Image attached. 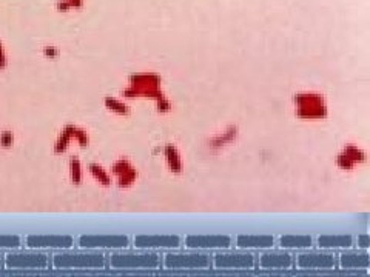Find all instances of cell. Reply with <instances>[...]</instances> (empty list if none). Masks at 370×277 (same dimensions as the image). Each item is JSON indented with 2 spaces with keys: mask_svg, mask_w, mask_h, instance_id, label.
<instances>
[{
  "mask_svg": "<svg viewBox=\"0 0 370 277\" xmlns=\"http://www.w3.org/2000/svg\"><path fill=\"white\" fill-rule=\"evenodd\" d=\"M73 142V133H71V123L67 125L65 128L62 129V133L59 134L56 143H54V153L56 154H63Z\"/></svg>",
  "mask_w": 370,
  "mask_h": 277,
  "instance_id": "obj_20",
  "label": "cell"
},
{
  "mask_svg": "<svg viewBox=\"0 0 370 277\" xmlns=\"http://www.w3.org/2000/svg\"><path fill=\"white\" fill-rule=\"evenodd\" d=\"M79 247L82 250H99V251H116L131 247V240L122 234H91L79 239Z\"/></svg>",
  "mask_w": 370,
  "mask_h": 277,
  "instance_id": "obj_8",
  "label": "cell"
},
{
  "mask_svg": "<svg viewBox=\"0 0 370 277\" xmlns=\"http://www.w3.org/2000/svg\"><path fill=\"white\" fill-rule=\"evenodd\" d=\"M316 247L338 253V251L355 247V243H353V237L349 234H324V236L318 237Z\"/></svg>",
  "mask_w": 370,
  "mask_h": 277,
  "instance_id": "obj_16",
  "label": "cell"
},
{
  "mask_svg": "<svg viewBox=\"0 0 370 277\" xmlns=\"http://www.w3.org/2000/svg\"><path fill=\"white\" fill-rule=\"evenodd\" d=\"M111 173L118 177V185L121 188H128L131 186L137 177L136 168L130 164V160L126 159H119L116 160L111 167Z\"/></svg>",
  "mask_w": 370,
  "mask_h": 277,
  "instance_id": "obj_17",
  "label": "cell"
},
{
  "mask_svg": "<svg viewBox=\"0 0 370 277\" xmlns=\"http://www.w3.org/2000/svg\"><path fill=\"white\" fill-rule=\"evenodd\" d=\"M6 265L9 268L23 270H43L50 265V259L45 253H14L6 257Z\"/></svg>",
  "mask_w": 370,
  "mask_h": 277,
  "instance_id": "obj_12",
  "label": "cell"
},
{
  "mask_svg": "<svg viewBox=\"0 0 370 277\" xmlns=\"http://www.w3.org/2000/svg\"><path fill=\"white\" fill-rule=\"evenodd\" d=\"M71 133H73V139H74L80 146H82V148L88 146V143H90V136H88V133L85 131V129L79 128V126H76V125H71Z\"/></svg>",
  "mask_w": 370,
  "mask_h": 277,
  "instance_id": "obj_24",
  "label": "cell"
},
{
  "mask_svg": "<svg viewBox=\"0 0 370 277\" xmlns=\"http://www.w3.org/2000/svg\"><path fill=\"white\" fill-rule=\"evenodd\" d=\"M278 245L284 250H288L292 253H298V251H304L313 248V237L309 234H284L279 237V243Z\"/></svg>",
  "mask_w": 370,
  "mask_h": 277,
  "instance_id": "obj_18",
  "label": "cell"
},
{
  "mask_svg": "<svg viewBox=\"0 0 370 277\" xmlns=\"http://www.w3.org/2000/svg\"><path fill=\"white\" fill-rule=\"evenodd\" d=\"M131 245L136 248H142V250L165 253V251L182 248L184 239L176 234H139L134 237Z\"/></svg>",
  "mask_w": 370,
  "mask_h": 277,
  "instance_id": "obj_9",
  "label": "cell"
},
{
  "mask_svg": "<svg viewBox=\"0 0 370 277\" xmlns=\"http://www.w3.org/2000/svg\"><path fill=\"white\" fill-rule=\"evenodd\" d=\"M68 2L71 3L73 8H82L84 6V0H68Z\"/></svg>",
  "mask_w": 370,
  "mask_h": 277,
  "instance_id": "obj_32",
  "label": "cell"
},
{
  "mask_svg": "<svg viewBox=\"0 0 370 277\" xmlns=\"http://www.w3.org/2000/svg\"><path fill=\"white\" fill-rule=\"evenodd\" d=\"M125 97H150L154 102L162 97V91H160V77L156 74H134L130 77V88H126L122 92Z\"/></svg>",
  "mask_w": 370,
  "mask_h": 277,
  "instance_id": "obj_7",
  "label": "cell"
},
{
  "mask_svg": "<svg viewBox=\"0 0 370 277\" xmlns=\"http://www.w3.org/2000/svg\"><path fill=\"white\" fill-rule=\"evenodd\" d=\"M162 268L168 271L181 273H195V271H208L213 268V253L191 250V248H178L162 253Z\"/></svg>",
  "mask_w": 370,
  "mask_h": 277,
  "instance_id": "obj_2",
  "label": "cell"
},
{
  "mask_svg": "<svg viewBox=\"0 0 370 277\" xmlns=\"http://www.w3.org/2000/svg\"><path fill=\"white\" fill-rule=\"evenodd\" d=\"M56 9L59 12H68L70 9H73V6L68 0H59V2L56 3Z\"/></svg>",
  "mask_w": 370,
  "mask_h": 277,
  "instance_id": "obj_31",
  "label": "cell"
},
{
  "mask_svg": "<svg viewBox=\"0 0 370 277\" xmlns=\"http://www.w3.org/2000/svg\"><path fill=\"white\" fill-rule=\"evenodd\" d=\"M88 170H90L91 176H93L101 185H104V186H110V185H111V176L108 174L107 170H104L102 165H99V164H90V165H88Z\"/></svg>",
  "mask_w": 370,
  "mask_h": 277,
  "instance_id": "obj_22",
  "label": "cell"
},
{
  "mask_svg": "<svg viewBox=\"0 0 370 277\" xmlns=\"http://www.w3.org/2000/svg\"><path fill=\"white\" fill-rule=\"evenodd\" d=\"M235 247L253 253H261L275 247V237L270 234H239L235 240Z\"/></svg>",
  "mask_w": 370,
  "mask_h": 277,
  "instance_id": "obj_15",
  "label": "cell"
},
{
  "mask_svg": "<svg viewBox=\"0 0 370 277\" xmlns=\"http://www.w3.org/2000/svg\"><path fill=\"white\" fill-rule=\"evenodd\" d=\"M6 67H8V57H6V53H5L3 43L0 42V71L5 70Z\"/></svg>",
  "mask_w": 370,
  "mask_h": 277,
  "instance_id": "obj_30",
  "label": "cell"
},
{
  "mask_svg": "<svg viewBox=\"0 0 370 277\" xmlns=\"http://www.w3.org/2000/svg\"><path fill=\"white\" fill-rule=\"evenodd\" d=\"M370 267L369 250L347 248L338 251V268L343 271H367Z\"/></svg>",
  "mask_w": 370,
  "mask_h": 277,
  "instance_id": "obj_11",
  "label": "cell"
},
{
  "mask_svg": "<svg viewBox=\"0 0 370 277\" xmlns=\"http://www.w3.org/2000/svg\"><path fill=\"white\" fill-rule=\"evenodd\" d=\"M344 154L353 162V164H357V162H364V160H366L364 153H361V150H358L357 146H347V148L344 150Z\"/></svg>",
  "mask_w": 370,
  "mask_h": 277,
  "instance_id": "obj_25",
  "label": "cell"
},
{
  "mask_svg": "<svg viewBox=\"0 0 370 277\" xmlns=\"http://www.w3.org/2000/svg\"><path fill=\"white\" fill-rule=\"evenodd\" d=\"M26 245L31 250H70L74 245V239L70 236H29Z\"/></svg>",
  "mask_w": 370,
  "mask_h": 277,
  "instance_id": "obj_14",
  "label": "cell"
},
{
  "mask_svg": "<svg viewBox=\"0 0 370 277\" xmlns=\"http://www.w3.org/2000/svg\"><path fill=\"white\" fill-rule=\"evenodd\" d=\"M12 143H14V134H12V131L6 129V131L0 133V146H3V148H9V146H12Z\"/></svg>",
  "mask_w": 370,
  "mask_h": 277,
  "instance_id": "obj_27",
  "label": "cell"
},
{
  "mask_svg": "<svg viewBox=\"0 0 370 277\" xmlns=\"http://www.w3.org/2000/svg\"><path fill=\"white\" fill-rule=\"evenodd\" d=\"M104 103H105V106L110 111L119 114V116H128V114H130V106L125 105L123 102H121L119 99H115V97H111V95H107L105 97Z\"/></svg>",
  "mask_w": 370,
  "mask_h": 277,
  "instance_id": "obj_23",
  "label": "cell"
},
{
  "mask_svg": "<svg viewBox=\"0 0 370 277\" xmlns=\"http://www.w3.org/2000/svg\"><path fill=\"white\" fill-rule=\"evenodd\" d=\"M164 156H165V160H167V165H168L170 171L174 173V174H179L182 171V159H181V154H179L178 148H176V146L171 145V143L165 145Z\"/></svg>",
  "mask_w": 370,
  "mask_h": 277,
  "instance_id": "obj_19",
  "label": "cell"
},
{
  "mask_svg": "<svg viewBox=\"0 0 370 277\" xmlns=\"http://www.w3.org/2000/svg\"><path fill=\"white\" fill-rule=\"evenodd\" d=\"M256 256L253 251L232 247L213 253V268L219 271H251L256 268Z\"/></svg>",
  "mask_w": 370,
  "mask_h": 277,
  "instance_id": "obj_4",
  "label": "cell"
},
{
  "mask_svg": "<svg viewBox=\"0 0 370 277\" xmlns=\"http://www.w3.org/2000/svg\"><path fill=\"white\" fill-rule=\"evenodd\" d=\"M295 102L301 117H326L327 108L319 94H299Z\"/></svg>",
  "mask_w": 370,
  "mask_h": 277,
  "instance_id": "obj_13",
  "label": "cell"
},
{
  "mask_svg": "<svg viewBox=\"0 0 370 277\" xmlns=\"http://www.w3.org/2000/svg\"><path fill=\"white\" fill-rule=\"evenodd\" d=\"M355 245L360 250H369V247H370V237H369V234H360L357 237V243H355Z\"/></svg>",
  "mask_w": 370,
  "mask_h": 277,
  "instance_id": "obj_28",
  "label": "cell"
},
{
  "mask_svg": "<svg viewBox=\"0 0 370 277\" xmlns=\"http://www.w3.org/2000/svg\"><path fill=\"white\" fill-rule=\"evenodd\" d=\"M256 268L264 271H290L295 268V254L281 247L264 250L256 260Z\"/></svg>",
  "mask_w": 370,
  "mask_h": 277,
  "instance_id": "obj_6",
  "label": "cell"
},
{
  "mask_svg": "<svg viewBox=\"0 0 370 277\" xmlns=\"http://www.w3.org/2000/svg\"><path fill=\"white\" fill-rule=\"evenodd\" d=\"M108 267L118 271H156L162 268V253L136 247L116 250L108 257Z\"/></svg>",
  "mask_w": 370,
  "mask_h": 277,
  "instance_id": "obj_1",
  "label": "cell"
},
{
  "mask_svg": "<svg viewBox=\"0 0 370 277\" xmlns=\"http://www.w3.org/2000/svg\"><path fill=\"white\" fill-rule=\"evenodd\" d=\"M184 247L215 253L235 247V240L225 234H190L184 239Z\"/></svg>",
  "mask_w": 370,
  "mask_h": 277,
  "instance_id": "obj_10",
  "label": "cell"
},
{
  "mask_svg": "<svg viewBox=\"0 0 370 277\" xmlns=\"http://www.w3.org/2000/svg\"><path fill=\"white\" fill-rule=\"evenodd\" d=\"M295 268L302 271H335L338 270V254L315 247L298 251L295 256Z\"/></svg>",
  "mask_w": 370,
  "mask_h": 277,
  "instance_id": "obj_5",
  "label": "cell"
},
{
  "mask_svg": "<svg viewBox=\"0 0 370 277\" xmlns=\"http://www.w3.org/2000/svg\"><path fill=\"white\" fill-rule=\"evenodd\" d=\"M68 168H70V177L74 185H80L84 179V171H82V164H80L79 157H70L68 160Z\"/></svg>",
  "mask_w": 370,
  "mask_h": 277,
  "instance_id": "obj_21",
  "label": "cell"
},
{
  "mask_svg": "<svg viewBox=\"0 0 370 277\" xmlns=\"http://www.w3.org/2000/svg\"><path fill=\"white\" fill-rule=\"evenodd\" d=\"M53 265L60 270H104L108 267V257L99 250H62V253L54 256Z\"/></svg>",
  "mask_w": 370,
  "mask_h": 277,
  "instance_id": "obj_3",
  "label": "cell"
},
{
  "mask_svg": "<svg viewBox=\"0 0 370 277\" xmlns=\"http://www.w3.org/2000/svg\"><path fill=\"white\" fill-rule=\"evenodd\" d=\"M20 239L15 236H2L0 237V248H19Z\"/></svg>",
  "mask_w": 370,
  "mask_h": 277,
  "instance_id": "obj_26",
  "label": "cell"
},
{
  "mask_svg": "<svg viewBox=\"0 0 370 277\" xmlns=\"http://www.w3.org/2000/svg\"><path fill=\"white\" fill-rule=\"evenodd\" d=\"M59 54H60V51L57 50L56 46H45V48H43V56H45V57L56 59V57H59Z\"/></svg>",
  "mask_w": 370,
  "mask_h": 277,
  "instance_id": "obj_29",
  "label": "cell"
}]
</instances>
